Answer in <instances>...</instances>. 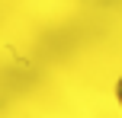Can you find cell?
I'll return each instance as SVG.
<instances>
[{"label":"cell","instance_id":"6da1fadb","mask_svg":"<svg viewBox=\"0 0 122 118\" xmlns=\"http://www.w3.org/2000/svg\"><path fill=\"white\" fill-rule=\"evenodd\" d=\"M116 99H119V105H122V77H119V83H116Z\"/></svg>","mask_w":122,"mask_h":118}]
</instances>
